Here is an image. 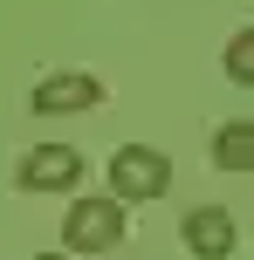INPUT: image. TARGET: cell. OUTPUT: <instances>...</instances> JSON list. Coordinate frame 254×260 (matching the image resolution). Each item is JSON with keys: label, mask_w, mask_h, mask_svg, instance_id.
Returning a JSON list of instances; mask_svg holds the SVG:
<instances>
[{"label": "cell", "mask_w": 254, "mask_h": 260, "mask_svg": "<svg viewBox=\"0 0 254 260\" xmlns=\"http://www.w3.org/2000/svg\"><path fill=\"white\" fill-rule=\"evenodd\" d=\"M35 260H76V253H35Z\"/></svg>", "instance_id": "cell-8"}, {"label": "cell", "mask_w": 254, "mask_h": 260, "mask_svg": "<svg viewBox=\"0 0 254 260\" xmlns=\"http://www.w3.org/2000/svg\"><path fill=\"white\" fill-rule=\"evenodd\" d=\"M179 240H186L192 260H227L234 240H241V226H234L227 206H192L186 219H179Z\"/></svg>", "instance_id": "cell-5"}, {"label": "cell", "mask_w": 254, "mask_h": 260, "mask_svg": "<svg viewBox=\"0 0 254 260\" xmlns=\"http://www.w3.org/2000/svg\"><path fill=\"white\" fill-rule=\"evenodd\" d=\"M110 247H124V206L117 199H76L69 206V219H62V253H110Z\"/></svg>", "instance_id": "cell-2"}, {"label": "cell", "mask_w": 254, "mask_h": 260, "mask_svg": "<svg viewBox=\"0 0 254 260\" xmlns=\"http://www.w3.org/2000/svg\"><path fill=\"white\" fill-rule=\"evenodd\" d=\"M14 185L21 192H76L82 185V151L76 144H35V151H21Z\"/></svg>", "instance_id": "cell-3"}, {"label": "cell", "mask_w": 254, "mask_h": 260, "mask_svg": "<svg viewBox=\"0 0 254 260\" xmlns=\"http://www.w3.org/2000/svg\"><path fill=\"white\" fill-rule=\"evenodd\" d=\"M213 165L220 171H254V117H234L213 130Z\"/></svg>", "instance_id": "cell-6"}, {"label": "cell", "mask_w": 254, "mask_h": 260, "mask_svg": "<svg viewBox=\"0 0 254 260\" xmlns=\"http://www.w3.org/2000/svg\"><path fill=\"white\" fill-rule=\"evenodd\" d=\"M172 192V157L151 144H117L110 151V199L117 206H151Z\"/></svg>", "instance_id": "cell-1"}, {"label": "cell", "mask_w": 254, "mask_h": 260, "mask_svg": "<svg viewBox=\"0 0 254 260\" xmlns=\"http://www.w3.org/2000/svg\"><path fill=\"white\" fill-rule=\"evenodd\" d=\"M103 103V82L82 76V69H62V76H41L27 89V110L35 117H76V110H96Z\"/></svg>", "instance_id": "cell-4"}, {"label": "cell", "mask_w": 254, "mask_h": 260, "mask_svg": "<svg viewBox=\"0 0 254 260\" xmlns=\"http://www.w3.org/2000/svg\"><path fill=\"white\" fill-rule=\"evenodd\" d=\"M227 82H241V89H254V27H241V35L227 41Z\"/></svg>", "instance_id": "cell-7"}]
</instances>
